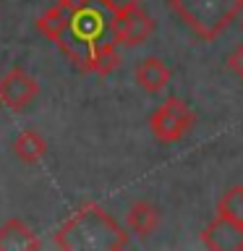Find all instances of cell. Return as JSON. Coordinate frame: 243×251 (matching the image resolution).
Masks as SVG:
<instances>
[{
  "mask_svg": "<svg viewBox=\"0 0 243 251\" xmlns=\"http://www.w3.org/2000/svg\"><path fill=\"white\" fill-rule=\"evenodd\" d=\"M133 78H136V84H139L146 94H160L165 86L170 84L172 71H170V66H168L162 58L149 55V58H141V60L136 63Z\"/></svg>",
  "mask_w": 243,
  "mask_h": 251,
  "instance_id": "cell-9",
  "label": "cell"
},
{
  "mask_svg": "<svg viewBox=\"0 0 243 251\" xmlns=\"http://www.w3.org/2000/svg\"><path fill=\"white\" fill-rule=\"evenodd\" d=\"M152 31H154V19L146 11H141V8H133V11H128V13L113 16V21H110L113 42L123 45V47L144 45L146 39L152 37Z\"/></svg>",
  "mask_w": 243,
  "mask_h": 251,
  "instance_id": "cell-6",
  "label": "cell"
},
{
  "mask_svg": "<svg viewBox=\"0 0 243 251\" xmlns=\"http://www.w3.org/2000/svg\"><path fill=\"white\" fill-rule=\"evenodd\" d=\"M125 223H128L131 233H136L139 238H146V235H152L157 230V225H160V209H157L152 201L139 199L128 207V212H125Z\"/></svg>",
  "mask_w": 243,
  "mask_h": 251,
  "instance_id": "cell-12",
  "label": "cell"
},
{
  "mask_svg": "<svg viewBox=\"0 0 243 251\" xmlns=\"http://www.w3.org/2000/svg\"><path fill=\"white\" fill-rule=\"evenodd\" d=\"M37 94H39V81L21 66H13L0 78V102L5 107L16 110V113L26 110L37 100Z\"/></svg>",
  "mask_w": 243,
  "mask_h": 251,
  "instance_id": "cell-5",
  "label": "cell"
},
{
  "mask_svg": "<svg viewBox=\"0 0 243 251\" xmlns=\"http://www.w3.org/2000/svg\"><path fill=\"white\" fill-rule=\"evenodd\" d=\"M0 107H3V102H0Z\"/></svg>",
  "mask_w": 243,
  "mask_h": 251,
  "instance_id": "cell-18",
  "label": "cell"
},
{
  "mask_svg": "<svg viewBox=\"0 0 243 251\" xmlns=\"http://www.w3.org/2000/svg\"><path fill=\"white\" fill-rule=\"evenodd\" d=\"M11 149H13L16 160H21L24 165H39L47 154V141L37 128H24L16 133Z\"/></svg>",
  "mask_w": 243,
  "mask_h": 251,
  "instance_id": "cell-11",
  "label": "cell"
},
{
  "mask_svg": "<svg viewBox=\"0 0 243 251\" xmlns=\"http://www.w3.org/2000/svg\"><path fill=\"white\" fill-rule=\"evenodd\" d=\"M168 8L199 39L215 42L243 13V0H168Z\"/></svg>",
  "mask_w": 243,
  "mask_h": 251,
  "instance_id": "cell-2",
  "label": "cell"
},
{
  "mask_svg": "<svg viewBox=\"0 0 243 251\" xmlns=\"http://www.w3.org/2000/svg\"><path fill=\"white\" fill-rule=\"evenodd\" d=\"M144 0H97V5L102 11H107L110 16H121V13H128L133 8H141Z\"/></svg>",
  "mask_w": 243,
  "mask_h": 251,
  "instance_id": "cell-15",
  "label": "cell"
},
{
  "mask_svg": "<svg viewBox=\"0 0 243 251\" xmlns=\"http://www.w3.org/2000/svg\"><path fill=\"white\" fill-rule=\"evenodd\" d=\"M105 31H107V21H105V16H102V11L94 5H86L81 11L68 13L66 29H63V34L55 45L60 47V52L66 55L71 63H76L89 45L105 39Z\"/></svg>",
  "mask_w": 243,
  "mask_h": 251,
  "instance_id": "cell-3",
  "label": "cell"
},
{
  "mask_svg": "<svg viewBox=\"0 0 243 251\" xmlns=\"http://www.w3.org/2000/svg\"><path fill=\"white\" fill-rule=\"evenodd\" d=\"M42 243L34 230L19 217H11L0 225V251H37Z\"/></svg>",
  "mask_w": 243,
  "mask_h": 251,
  "instance_id": "cell-10",
  "label": "cell"
},
{
  "mask_svg": "<svg viewBox=\"0 0 243 251\" xmlns=\"http://www.w3.org/2000/svg\"><path fill=\"white\" fill-rule=\"evenodd\" d=\"M66 21H68V13L55 3L50 11H45L37 19V29H39V34L47 37L50 42H58L60 34H63V29H66Z\"/></svg>",
  "mask_w": 243,
  "mask_h": 251,
  "instance_id": "cell-13",
  "label": "cell"
},
{
  "mask_svg": "<svg viewBox=\"0 0 243 251\" xmlns=\"http://www.w3.org/2000/svg\"><path fill=\"white\" fill-rule=\"evenodd\" d=\"M97 0H58V5L63 8L66 13H73V11H81L86 5H94Z\"/></svg>",
  "mask_w": 243,
  "mask_h": 251,
  "instance_id": "cell-17",
  "label": "cell"
},
{
  "mask_svg": "<svg viewBox=\"0 0 243 251\" xmlns=\"http://www.w3.org/2000/svg\"><path fill=\"white\" fill-rule=\"evenodd\" d=\"M52 243L60 251H121L128 246V233L105 207L86 201L58 227Z\"/></svg>",
  "mask_w": 243,
  "mask_h": 251,
  "instance_id": "cell-1",
  "label": "cell"
},
{
  "mask_svg": "<svg viewBox=\"0 0 243 251\" xmlns=\"http://www.w3.org/2000/svg\"><path fill=\"white\" fill-rule=\"evenodd\" d=\"M217 215H225V217H233V220H241L243 223V186H230L219 196Z\"/></svg>",
  "mask_w": 243,
  "mask_h": 251,
  "instance_id": "cell-14",
  "label": "cell"
},
{
  "mask_svg": "<svg viewBox=\"0 0 243 251\" xmlns=\"http://www.w3.org/2000/svg\"><path fill=\"white\" fill-rule=\"evenodd\" d=\"M73 66L84 74H97V76H110L115 74L118 66H121V55H118L115 42H107V39H99V42L89 45L81 52Z\"/></svg>",
  "mask_w": 243,
  "mask_h": 251,
  "instance_id": "cell-8",
  "label": "cell"
},
{
  "mask_svg": "<svg viewBox=\"0 0 243 251\" xmlns=\"http://www.w3.org/2000/svg\"><path fill=\"white\" fill-rule=\"evenodd\" d=\"M201 243L212 251H243V223L217 215L201 230Z\"/></svg>",
  "mask_w": 243,
  "mask_h": 251,
  "instance_id": "cell-7",
  "label": "cell"
},
{
  "mask_svg": "<svg viewBox=\"0 0 243 251\" xmlns=\"http://www.w3.org/2000/svg\"><path fill=\"white\" fill-rule=\"evenodd\" d=\"M225 63H227V68H230V74H235V76H238L241 81H243V45L235 47V50L227 55Z\"/></svg>",
  "mask_w": 243,
  "mask_h": 251,
  "instance_id": "cell-16",
  "label": "cell"
},
{
  "mask_svg": "<svg viewBox=\"0 0 243 251\" xmlns=\"http://www.w3.org/2000/svg\"><path fill=\"white\" fill-rule=\"evenodd\" d=\"M194 126H196L194 110L180 97H168L149 115V131L160 144H175V141L186 139L194 131Z\"/></svg>",
  "mask_w": 243,
  "mask_h": 251,
  "instance_id": "cell-4",
  "label": "cell"
}]
</instances>
